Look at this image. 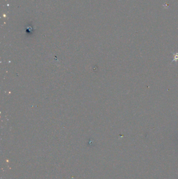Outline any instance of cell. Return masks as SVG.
<instances>
[{
	"label": "cell",
	"instance_id": "obj_1",
	"mask_svg": "<svg viewBox=\"0 0 178 179\" xmlns=\"http://www.w3.org/2000/svg\"><path fill=\"white\" fill-rule=\"evenodd\" d=\"M173 56H174V59L173 60V62L177 61L178 60V53L173 54Z\"/></svg>",
	"mask_w": 178,
	"mask_h": 179
}]
</instances>
